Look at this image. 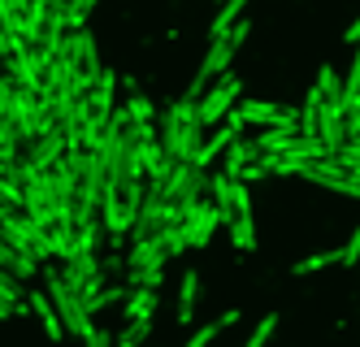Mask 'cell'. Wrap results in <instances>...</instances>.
I'll use <instances>...</instances> for the list:
<instances>
[{
	"mask_svg": "<svg viewBox=\"0 0 360 347\" xmlns=\"http://www.w3.org/2000/svg\"><path fill=\"white\" fill-rule=\"evenodd\" d=\"M235 135H239V130H235V126H230V122H226L221 130H213V135H209V139H200V148H195V156H191V161H195L200 170H209V165L217 161V156L226 152V144H230V139H235Z\"/></svg>",
	"mask_w": 360,
	"mask_h": 347,
	"instance_id": "30bf717a",
	"label": "cell"
},
{
	"mask_svg": "<svg viewBox=\"0 0 360 347\" xmlns=\"http://www.w3.org/2000/svg\"><path fill=\"white\" fill-rule=\"evenodd\" d=\"M239 92H243V78L239 74H221V78H213L209 87L200 92V100H195V118L204 122V126H213V122H221L230 109H235V100H239Z\"/></svg>",
	"mask_w": 360,
	"mask_h": 347,
	"instance_id": "5b68a950",
	"label": "cell"
},
{
	"mask_svg": "<svg viewBox=\"0 0 360 347\" xmlns=\"http://www.w3.org/2000/svg\"><path fill=\"white\" fill-rule=\"evenodd\" d=\"M0 300H9L13 304V313H27L31 304H27V296H22V278L18 274H9L5 265H0Z\"/></svg>",
	"mask_w": 360,
	"mask_h": 347,
	"instance_id": "5bb4252c",
	"label": "cell"
},
{
	"mask_svg": "<svg viewBox=\"0 0 360 347\" xmlns=\"http://www.w3.org/2000/svg\"><path fill=\"white\" fill-rule=\"evenodd\" d=\"M0 26H13V9H9V0H0Z\"/></svg>",
	"mask_w": 360,
	"mask_h": 347,
	"instance_id": "44dd1931",
	"label": "cell"
},
{
	"mask_svg": "<svg viewBox=\"0 0 360 347\" xmlns=\"http://www.w3.org/2000/svg\"><path fill=\"white\" fill-rule=\"evenodd\" d=\"M226 122L243 130V126H300V113L287 109V104H274V100H248V104H235L226 113Z\"/></svg>",
	"mask_w": 360,
	"mask_h": 347,
	"instance_id": "8992f818",
	"label": "cell"
},
{
	"mask_svg": "<svg viewBox=\"0 0 360 347\" xmlns=\"http://www.w3.org/2000/svg\"><path fill=\"white\" fill-rule=\"evenodd\" d=\"M44 5H48V9H61V5H65V0H44Z\"/></svg>",
	"mask_w": 360,
	"mask_h": 347,
	"instance_id": "cb8c5ba5",
	"label": "cell"
},
{
	"mask_svg": "<svg viewBox=\"0 0 360 347\" xmlns=\"http://www.w3.org/2000/svg\"><path fill=\"white\" fill-rule=\"evenodd\" d=\"M248 35H252V26H248V18H239L226 35L209 39V52H204V61H200V70H195V78H191V87H187L183 96L200 100V92L209 87L213 78H221L230 65H235V57H239V48H243V39H248Z\"/></svg>",
	"mask_w": 360,
	"mask_h": 347,
	"instance_id": "3957f363",
	"label": "cell"
},
{
	"mask_svg": "<svg viewBox=\"0 0 360 347\" xmlns=\"http://www.w3.org/2000/svg\"><path fill=\"white\" fill-rule=\"evenodd\" d=\"M352 109H356V113H360V96H356V104H347V113H352Z\"/></svg>",
	"mask_w": 360,
	"mask_h": 347,
	"instance_id": "d4e9b609",
	"label": "cell"
},
{
	"mask_svg": "<svg viewBox=\"0 0 360 347\" xmlns=\"http://www.w3.org/2000/svg\"><path fill=\"white\" fill-rule=\"evenodd\" d=\"M243 9H248V0H226V5L217 9V18L209 22V39H217V35H226L230 26H235L239 18H243Z\"/></svg>",
	"mask_w": 360,
	"mask_h": 347,
	"instance_id": "4fadbf2b",
	"label": "cell"
},
{
	"mask_svg": "<svg viewBox=\"0 0 360 347\" xmlns=\"http://www.w3.org/2000/svg\"><path fill=\"white\" fill-rule=\"evenodd\" d=\"M157 139H161L169 161H191V156H195V148L204 139V122L195 118V100L191 96H178L174 104H165Z\"/></svg>",
	"mask_w": 360,
	"mask_h": 347,
	"instance_id": "6da1fadb",
	"label": "cell"
},
{
	"mask_svg": "<svg viewBox=\"0 0 360 347\" xmlns=\"http://www.w3.org/2000/svg\"><path fill=\"white\" fill-rule=\"evenodd\" d=\"M274 330H278V313H269L265 322H261V326H256V330L248 334V347H261V343H265V339H269Z\"/></svg>",
	"mask_w": 360,
	"mask_h": 347,
	"instance_id": "d6986e66",
	"label": "cell"
},
{
	"mask_svg": "<svg viewBox=\"0 0 360 347\" xmlns=\"http://www.w3.org/2000/svg\"><path fill=\"white\" fill-rule=\"evenodd\" d=\"M148 334H152V322H126V330L117 334V343H122V347H135V343H143Z\"/></svg>",
	"mask_w": 360,
	"mask_h": 347,
	"instance_id": "ac0fdd59",
	"label": "cell"
},
{
	"mask_svg": "<svg viewBox=\"0 0 360 347\" xmlns=\"http://www.w3.org/2000/svg\"><path fill=\"white\" fill-rule=\"evenodd\" d=\"M195 300H200V274H195V270H187V274H183V282H178V313H174L183 326L195 317Z\"/></svg>",
	"mask_w": 360,
	"mask_h": 347,
	"instance_id": "7c38bea8",
	"label": "cell"
},
{
	"mask_svg": "<svg viewBox=\"0 0 360 347\" xmlns=\"http://www.w3.org/2000/svg\"><path fill=\"white\" fill-rule=\"evenodd\" d=\"M256 156H261V144H256V139H239V135H235V139L226 144V174H230V178H239V174H243V165H252Z\"/></svg>",
	"mask_w": 360,
	"mask_h": 347,
	"instance_id": "8fae6325",
	"label": "cell"
},
{
	"mask_svg": "<svg viewBox=\"0 0 360 347\" xmlns=\"http://www.w3.org/2000/svg\"><path fill=\"white\" fill-rule=\"evenodd\" d=\"M360 96V44H356V57L347 65V78H343V104H356Z\"/></svg>",
	"mask_w": 360,
	"mask_h": 347,
	"instance_id": "e0dca14e",
	"label": "cell"
},
{
	"mask_svg": "<svg viewBox=\"0 0 360 347\" xmlns=\"http://www.w3.org/2000/svg\"><path fill=\"white\" fill-rule=\"evenodd\" d=\"M330 265H339V248H330V252H317V256H304V260H295V278H304V274H321V270H330Z\"/></svg>",
	"mask_w": 360,
	"mask_h": 347,
	"instance_id": "9a60e30c",
	"label": "cell"
},
{
	"mask_svg": "<svg viewBox=\"0 0 360 347\" xmlns=\"http://www.w3.org/2000/svg\"><path fill=\"white\" fill-rule=\"evenodd\" d=\"M5 317H13V304H9V300H0V322H5Z\"/></svg>",
	"mask_w": 360,
	"mask_h": 347,
	"instance_id": "7402d4cb",
	"label": "cell"
},
{
	"mask_svg": "<svg viewBox=\"0 0 360 347\" xmlns=\"http://www.w3.org/2000/svg\"><path fill=\"white\" fill-rule=\"evenodd\" d=\"M221 226L230 230V244H235L239 252H252L256 248V217H252V191L248 182L235 178L230 182V204L221 213Z\"/></svg>",
	"mask_w": 360,
	"mask_h": 347,
	"instance_id": "277c9868",
	"label": "cell"
},
{
	"mask_svg": "<svg viewBox=\"0 0 360 347\" xmlns=\"http://www.w3.org/2000/svg\"><path fill=\"white\" fill-rule=\"evenodd\" d=\"M183 234H187V248H209L213 244V234H217V226H221V213H217V204L204 196V200H195L187 213H183Z\"/></svg>",
	"mask_w": 360,
	"mask_h": 347,
	"instance_id": "52a82bcc",
	"label": "cell"
},
{
	"mask_svg": "<svg viewBox=\"0 0 360 347\" xmlns=\"http://www.w3.org/2000/svg\"><path fill=\"white\" fill-rule=\"evenodd\" d=\"M235 322H239V313H221V322H213V326H200V330H195V334H191L187 343H191V347H204V343H213V339H217L221 330H230Z\"/></svg>",
	"mask_w": 360,
	"mask_h": 347,
	"instance_id": "2e32d148",
	"label": "cell"
},
{
	"mask_svg": "<svg viewBox=\"0 0 360 347\" xmlns=\"http://www.w3.org/2000/svg\"><path fill=\"white\" fill-rule=\"evenodd\" d=\"M22 5H27V0H9V9H13V18H18V9H22Z\"/></svg>",
	"mask_w": 360,
	"mask_h": 347,
	"instance_id": "603a6c76",
	"label": "cell"
},
{
	"mask_svg": "<svg viewBox=\"0 0 360 347\" xmlns=\"http://www.w3.org/2000/svg\"><path fill=\"white\" fill-rule=\"evenodd\" d=\"M39 274H44V291L53 296V304H57V313H61V322H65V334H79V339H87V343H96V347H105L109 343V334H100L96 330V322H91V308H87V300L74 291L65 278H61V270L57 265H39Z\"/></svg>",
	"mask_w": 360,
	"mask_h": 347,
	"instance_id": "7a4b0ae2",
	"label": "cell"
},
{
	"mask_svg": "<svg viewBox=\"0 0 360 347\" xmlns=\"http://www.w3.org/2000/svg\"><path fill=\"white\" fill-rule=\"evenodd\" d=\"M157 291H161V286H143V282H135L131 291H126V300L117 304L126 322H152V313H157V300H161Z\"/></svg>",
	"mask_w": 360,
	"mask_h": 347,
	"instance_id": "ba28073f",
	"label": "cell"
},
{
	"mask_svg": "<svg viewBox=\"0 0 360 347\" xmlns=\"http://www.w3.org/2000/svg\"><path fill=\"white\" fill-rule=\"evenodd\" d=\"M27 304H31L35 322H39L48 334H53V339H65V322H61V313H57V304H53V296H48V291H31Z\"/></svg>",
	"mask_w": 360,
	"mask_h": 347,
	"instance_id": "9c48e42d",
	"label": "cell"
},
{
	"mask_svg": "<svg viewBox=\"0 0 360 347\" xmlns=\"http://www.w3.org/2000/svg\"><path fill=\"white\" fill-rule=\"evenodd\" d=\"M343 44H352V48H356V44H360V18H356V22H352V26H347V35H343Z\"/></svg>",
	"mask_w": 360,
	"mask_h": 347,
	"instance_id": "ffe728a7",
	"label": "cell"
}]
</instances>
